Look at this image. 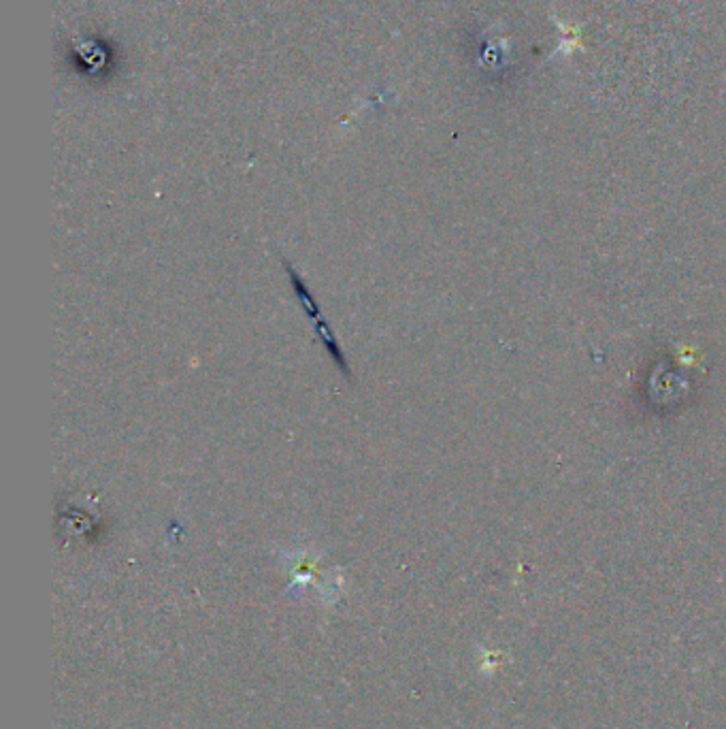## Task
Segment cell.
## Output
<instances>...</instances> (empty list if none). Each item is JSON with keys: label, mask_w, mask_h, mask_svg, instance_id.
<instances>
[{"label": "cell", "mask_w": 726, "mask_h": 729, "mask_svg": "<svg viewBox=\"0 0 726 729\" xmlns=\"http://www.w3.org/2000/svg\"><path fill=\"white\" fill-rule=\"evenodd\" d=\"M284 267H286L288 278H290V284L294 286V292H297V297H299V301H300V305H303V310H305L307 316H310V318L313 320V326H316V333H318L320 342H322V345L326 348V352H329L332 361H335L337 369L342 371V374H343L345 377H348V380H352V371H350L348 358H345V354L342 352V348H339L335 333L331 331L329 322H326L322 313H320V307H318V303H316V299H313L311 291H310V288H307V284L303 281V278H300V275H299L297 271H294V267L290 265V262L284 260Z\"/></svg>", "instance_id": "1"}]
</instances>
